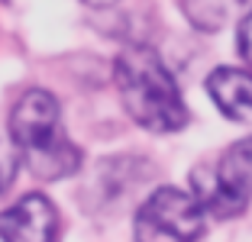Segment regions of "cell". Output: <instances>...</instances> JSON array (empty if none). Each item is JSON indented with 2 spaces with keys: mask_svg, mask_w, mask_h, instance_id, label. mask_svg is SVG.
<instances>
[{
  "mask_svg": "<svg viewBox=\"0 0 252 242\" xmlns=\"http://www.w3.org/2000/svg\"><path fill=\"white\" fill-rule=\"evenodd\" d=\"M117 91L126 113L152 132H175L188 123V107L181 91L158 59V52L149 45H129L117 55Z\"/></svg>",
  "mask_w": 252,
  "mask_h": 242,
  "instance_id": "1",
  "label": "cell"
},
{
  "mask_svg": "<svg viewBox=\"0 0 252 242\" xmlns=\"http://www.w3.org/2000/svg\"><path fill=\"white\" fill-rule=\"evenodd\" d=\"M10 139L26 168L42 181H59L81 168V152L62 132L59 103L49 91H26L10 113Z\"/></svg>",
  "mask_w": 252,
  "mask_h": 242,
  "instance_id": "2",
  "label": "cell"
},
{
  "mask_svg": "<svg viewBox=\"0 0 252 242\" xmlns=\"http://www.w3.org/2000/svg\"><path fill=\"white\" fill-rule=\"evenodd\" d=\"M200 233V200L175 187H158L136 213V242H197Z\"/></svg>",
  "mask_w": 252,
  "mask_h": 242,
  "instance_id": "3",
  "label": "cell"
},
{
  "mask_svg": "<svg viewBox=\"0 0 252 242\" xmlns=\"http://www.w3.org/2000/svg\"><path fill=\"white\" fill-rule=\"evenodd\" d=\"M191 187L194 197L200 200V207L207 213H214L217 220H230V216H239L249 204V187L233 175L226 165H204V168L191 171Z\"/></svg>",
  "mask_w": 252,
  "mask_h": 242,
  "instance_id": "4",
  "label": "cell"
},
{
  "mask_svg": "<svg viewBox=\"0 0 252 242\" xmlns=\"http://www.w3.org/2000/svg\"><path fill=\"white\" fill-rule=\"evenodd\" d=\"M59 213L42 194H26L10 210L0 213V239L3 242H55Z\"/></svg>",
  "mask_w": 252,
  "mask_h": 242,
  "instance_id": "5",
  "label": "cell"
},
{
  "mask_svg": "<svg viewBox=\"0 0 252 242\" xmlns=\"http://www.w3.org/2000/svg\"><path fill=\"white\" fill-rule=\"evenodd\" d=\"M207 91L220 113H226L236 123L252 120V74L239 68H217L207 78Z\"/></svg>",
  "mask_w": 252,
  "mask_h": 242,
  "instance_id": "6",
  "label": "cell"
},
{
  "mask_svg": "<svg viewBox=\"0 0 252 242\" xmlns=\"http://www.w3.org/2000/svg\"><path fill=\"white\" fill-rule=\"evenodd\" d=\"M249 7V0H194L191 3V20L200 30H220L236 10Z\"/></svg>",
  "mask_w": 252,
  "mask_h": 242,
  "instance_id": "7",
  "label": "cell"
},
{
  "mask_svg": "<svg viewBox=\"0 0 252 242\" xmlns=\"http://www.w3.org/2000/svg\"><path fill=\"white\" fill-rule=\"evenodd\" d=\"M223 165H226V168H230L252 194V136L243 139V142H236L230 152L223 155Z\"/></svg>",
  "mask_w": 252,
  "mask_h": 242,
  "instance_id": "8",
  "label": "cell"
},
{
  "mask_svg": "<svg viewBox=\"0 0 252 242\" xmlns=\"http://www.w3.org/2000/svg\"><path fill=\"white\" fill-rule=\"evenodd\" d=\"M16 175V149L0 139V191H7Z\"/></svg>",
  "mask_w": 252,
  "mask_h": 242,
  "instance_id": "9",
  "label": "cell"
},
{
  "mask_svg": "<svg viewBox=\"0 0 252 242\" xmlns=\"http://www.w3.org/2000/svg\"><path fill=\"white\" fill-rule=\"evenodd\" d=\"M239 55L246 59V65L252 68V10L239 23Z\"/></svg>",
  "mask_w": 252,
  "mask_h": 242,
  "instance_id": "10",
  "label": "cell"
},
{
  "mask_svg": "<svg viewBox=\"0 0 252 242\" xmlns=\"http://www.w3.org/2000/svg\"><path fill=\"white\" fill-rule=\"evenodd\" d=\"M88 7H110V3H117V0H84Z\"/></svg>",
  "mask_w": 252,
  "mask_h": 242,
  "instance_id": "11",
  "label": "cell"
}]
</instances>
